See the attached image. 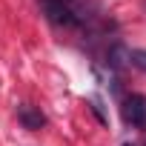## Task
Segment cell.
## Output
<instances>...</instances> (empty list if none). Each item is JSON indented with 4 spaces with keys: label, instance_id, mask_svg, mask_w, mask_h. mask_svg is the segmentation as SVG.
Wrapping results in <instances>:
<instances>
[{
    "label": "cell",
    "instance_id": "5b68a950",
    "mask_svg": "<svg viewBox=\"0 0 146 146\" xmlns=\"http://www.w3.org/2000/svg\"><path fill=\"white\" fill-rule=\"evenodd\" d=\"M120 146H132V143H120Z\"/></svg>",
    "mask_w": 146,
    "mask_h": 146
},
{
    "label": "cell",
    "instance_id": "7a4b0ae2",
    "mask_svg": "<svg viewBox=\"0 0 146 146\" xmlns=\"http://www.w3.org/2000/svg\"><path fill=\"white\" fill-rule=\"evenodd\" d=\"M123 117L135 129H146V95H129L123 100Z\"/></svg>",
    "mask_w": 146,
    "mask_h": 146
},
{
    "label": "cell",
    "instance_id": "277c9868",
    "mask_svg": "<svg viewBox=\"0 0 146 146\" xmlns=\"http://www.w3.org/2000/svg\"><path fill=\"white\" fill-rule=\"evenodd\" d=\"M126 60H129L135 69L146 72V49H129V52H126Z\"/></svg>",
    "mask_w": 146,
    "mask_h": 146
},
{
    "label": "cell",
    "instance_id": "6da1fadb",
    "mask_svg": "<svg viewBox=\"0 0 146 146\" xmlns=\"http://www.w3.org/2000/svg\"><path fill=\"white\" fill-rule=\"evenodd\" d=\"M40 9L54 26H78L83 20L78 15V9L72 3H66V0H40Z\"/></svg>",
    "mask_w": 146,
    "mask_h": 146
},
{
    "label": "cell",
    "instance_id": "8992f818",
    "mask_svg": "<svg viewBox=\"0 0 146 146\" xmlns=\"http://www.w3.org/2000/svg\"><path fill=\"white\" fill-rule=\"evenodd\" d=\"M66 3H72V0H66Z\"/></svg>",
    "mask_w": 146,
    "mask_h": 146
},
{
    "label": "cell",
    "instance_id": "3957f363",
    "mask_svg": "<svg viewBox=\"0 0 146 146\" xmlns=\"http://www.w3.org/2000/svg\"><path fill=\"white\" fill-rule=\"evenodd\" d=\"M17 120H20V126L29 129V132H37V129L46 126V115H43L40 109L29 106V103H20V106H17Z\"/></svg>",
    "mask_w": 146,
    "mask_h": 146
}]
</instances>
